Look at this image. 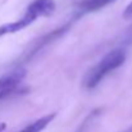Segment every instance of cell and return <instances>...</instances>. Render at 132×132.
Here are the masks:
<instances>
[{
	"instance_id": "cell-1",
	"label": "cell",
	"mask_w": 132,
	"mask_h": 132,
	"mask_svg": "<svg viewBox=\"0 0 132 132\" xmlns=\"http://www.w3.org/2000/svg\"><path fill=\"white\" fill-rule=\"evenodd\" d=\"M126 62V51L122 47H117L110 50L108 54H105L94 67L88 69L85 75L82 86L87 90L95 88L109 73L119 68Z\"/></svg>"
},
{
	"instance_id": "cell-2",
	"label": "cell",
	"mask_w": 132,
	"mask_h": 132,
	"mask_svg": "<svg viewBox=\"0 0 132 132\" xmlns=\"http://www.w3.org/2000/svg\"><path fill=\"white\" fill-rule=\"evenodd\" d=\"M55 10V1L54 0H34L26 8L23 15H21L17 21L9 22L0 26V37L19 32L27 28L30 24L36 22L41 17H47Z\"/></svg>"
},
{
	"instance_id": "cell-3",
	"label": "cell",
	"mask_w": 132,
	"mask_h": 132,
	"mask_svg": "<svg viewBox=\"0 0 132 132\" xmlns=\"http://www.w3.org/2000/svg\"><path fill=\"white\" fill-rule=\"evenodd\" d=\"M26 77V71L23 68H15L9 73L0 77V101L17 92Z\"/></svg>"
},
{
	"instance_id": "cell-4",
	"label": "cell",
	"mask_w": 132,
	"mask_h": 132,
	"mask_svg": "<svg viewBox=\"0 0 132 132\" xmlns=\"http://www.w3.org/2000/svg\"><path fill=\"white\" fill-rule=\"evenodd\" d=\"M114 0H82L78 4V15H84L87 13H92L105 8L112 4Z\"/></svg>"
},
{
	"instance_id": "cell-5",
	"label": "cell",
	"mask_w": 132,
	"mask_h": 132,
	"mask_svg": "<svg viewBox=\"0 0 132 132\" xmlns=\"http://www.w3.org/2000/svg\"><path fill=\"white\" fill-rule=\"evenodd\" d=\"M55 118V113H50L46 114L44 117L37 118L36 121L31 122L30 125H27L24 128H22L19 132H43L51 123V121Z\"/></svg>"
},
{
	"instance_id": "cell-6",
	"label": "cell",
	"mask_w": 132,
	"mask_h": 132,
	"mask_svg": "<svg viewBox=\"0 0 132 132\" xmlns=\"http://www.w3.org/2000/svg\"><path fill=\"white\" fill-rule=\"evenodd\" d=\"M123 18H132V1L126 6L123 12Z\"/></svg>"
},
{
	"instance_id": "cell-7",
	"label": "cell",
	"mask_w": 132,
	"mask_h": 132,
	"mask_svg": "<svg viewBox=\"0 0 132 132\" xmlns=\"http://www.w3.org/2000/svg\"><path fill=\"white\" fill-rule=\"evenodd\" d=\"M126 40H127L128 43H132V27L130 28V31H128V35H127Z\"/></svg>"
},
{
	"instance_id": "cell-8",
	"label": "cell",
	"mask_w": 132,
	"mask_h": 132,
	"mask_svg": "<svg viewBox=\"0 0 132 132\" xmlns=\"http://www.w3.org/2000/svg\"><path fill=\"white\" fill-rule=\"evenodd\" d=\"M6 128V123H0V132H3Z\"/></svg>"
},
{
	"instance_id": "cell-9",
	"label": "cell",
	"mask_w": 132,
	"mask_h": 132,
	"mask_svg": "<svg viewBox=\"0 0 132 132\" xmlns=\"http://www.w3.org/2000/svg\"><path fill=\"white\" fill-rule=\"evenodd\" d=\"M122 132H132V126H131V127H128L127 130H125V131H122Z\"/></svg>"
}]
</instances>
